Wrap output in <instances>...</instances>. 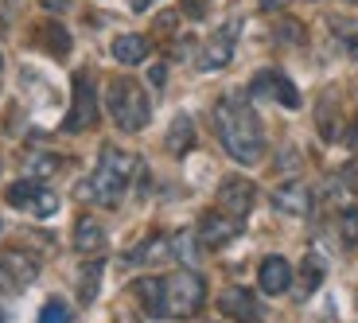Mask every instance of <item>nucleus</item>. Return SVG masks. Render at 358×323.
<instances>
[{"instance_id":"10","label":"nucleus","mask_w":358,"mask_h":323,"mask_svg":"<svg viewBox=\"0 0 358 323\" xmlns=\"http://www.w3.org/2000/svg\"><path fill=\"white\" fill-rule=\"evenodd\" d=\"M238 31H242V20H230L215 31V36L206 39L203 55H199V71H218L234 59V43H238Z\"/></svg>"},{"instance_id":"4","label":"nucleus","mask_w":358,"mask_h":323,"mask_svg":"<svg viewBox=\"0 0 358 323\" xmlns=\"http://www.w3.org/2000/svg\"><path fill=\"white\" fill-rule=\"evenodd\" d=\"M106 109L113 117V125L121 133H141L148 121H152V106H148V94L141 90V82L133 78H113L106 86Z\"/></svg>"},{"instance_id":"13","label":"nucleus","mask_w":358,"mask_h":323,"mask_svg":"<svg viewBox=\"0 0 358 323\" xmlns=\"http://www.w3.org/2000/svg\"><path fill=\"white\" fill-rule=\"evenodd\" d=\"M273 207L285 210V215H296V218L312 215V187H308L304 180H288V183H280V187L273 191Z\"/></svg>"},{"instance_id":"27","label":"nucleus","mask_w":358,"mask_h":323,"mask_svg":"<svg viewBox=\"0 0 358 323\" xmlns=\"http://www.w3.org/2000/svg\"><path fill=\"white\" fill-rule=\"evenodd\" d=\"M339 234L347 245H358V207H347L339 215Z\"/></svg>"},{"instance_id":"21","label":"nucleus","mask_w":358,"mask_h":323,"mask_svg":"<svg viewBox=\"0 0 358 323\" xmlns=\"http://www.w3.org/2000/svg\"><path fill=\"white\" fill-rule=\"evenodd\" d=\"M101 269H106V265H101L98 257L90 261V265H82V280H78V300L82 304H94V296H98V285H101Z\"/></svg>"},{"instance_id":"38","label":"nucleus","mask_w":358,"mask_h":323,"mask_svg":"<svg viewBox=\"0 0 358 323\" xmlns=\"http://www.w3.org/2000/svg\"><path fill=\"white\" fill-rule=\"evenodd\" d=\"M0 323H4V315H0Z\"/></svg>"},{"instance_id":"22","label":"nucleus","mask_w":358,"mask_h":323,"mask_svg":"<svg viewBox=\"0 0 358 323\" xmlns=\"http://www.w3.org/2000/svg\"><path fill=\"white\" fill-rule=\"evenodd\" d=\"M133 292L141 296V308H144V312L160 320V277H144V280H136Z\"/></svg>"},{"instance_id":"28","label":"nucleus","mask_w":358,"mask_h":323,"mask_svg":"<svg viewBox=\"0 0 358 323\" xmlns=\"http://www.w3.org/2000/svg\"><path fill=\"white\" fill-rule=\"evenodd\" d=\"M39 323H71V308H66L63 300H51V304H43V312H39Z\"/></svg>"},{"instance_id":"33","label":"nucleus","mask_w":358,"mask_h":323,"mask_svg":"<svg viewBox=\"0 0 358 323\" xmlns=\"http://www.w3.org/2000/svg\"><path fill=\"white\" fill-rule=\"evenodd\" d=\"M347 141H350V148H355V152H358V117H355V125H350Z\"/></svg>"},{"instance_id":"12","label":"nucleus","mask_w":358,"mask_h":323,"mask_svg":"<svg viewBox=\"0 0 358 323\" xmlns=\"http://www.w3.org/2000/svg\"><path fill=\"white\" fill-rule=\"evenodd\" d=\"M253 203H257V191H253L250 180H242V175H230V180L218 187V210H226V215L234 218H250Z\"/></svg>"},{"instance_id":"19","label":"nucleus","mask_w":358,"mask_h":323,"mask_svg":"<svg viewBox=\"0 0 358 323\" xmlns=\"http://www.w3.org/2000/svg\"><path fill=\"white\" fill-rule=\"evenodd\" d=\"M171 257V238H148L144 245L125 253L129 265H156V261H168Z\"/></svg>"},{"instance_id":"29","label":"nucleus","mask_w":358,"mask_h":323,"mask_svg":"<svg viewBox=\"0 0 358 323\" xmlns=\"http://www.w3.org/2000/svg\"><path fill=\"white\" fill-rule=\"evenodd\" d=\"M24 168H27V175H47V171L59 168V160H55V156H31Z\"/></svg>"},{"instance_id":"9","label":"nucleus","mask_w":358,"mask_h":323,"mask_svg":"<svg viewBox=\"0 0 358 323\" xmlns=\"http://www.w3.org/2000/svg\"><path fill=\"white\" fill-rule=\"evenodd\" d=\"M250 98H257V101L273 98V101H280L285 109H296V106H300V90H296V86H292V82H288L280 71H257V74H253Z\"/></svg>"},{"instance_id":"11","label":"nucleus","mask_w":358,"mask_h":323,"mask_svg":"<svg viewBox=\"0 0 358 323\" xmlns=\"http://www.w3.org/2000/svg\"><path fill=\"white\" fill-rule=\"evenodd\" d=\"M218 312L234 323H265V308L250 288H226L218 296Z\"/></svg>"},{"instance_id":"25","label":"nucleus","mask_w":358,"mask_h":323,"mask_svg":"<svg viewBox=\"0 0 358 323\" xmlns=\"http://www.w3.org/2000/svg\"><path fill=\"white\" fill-rule=\"evenodd\" d=\"M320 133H323V141H339V113H335V94H327V101H320Z\"/></svg>"},{"instance_id":"23","label":"nucleus","mask_w":358,"mask_h":323,"mask_svg":"<svg viewBox=\"0 0 358 323\" xmlns=\"http://www.w3.org/2000/svg\"><path fill=\"white\" fill-rule=\"evenodd\" d=\"M331 31H335V39L343 43V51L358 59V20H350V16H331Z\"/></svg>"},{"instance_id":"20","label":"nucleus","mask_w":358,"mask_h":323,"mask_svg":"<svg viewBox=\"0 0 358 323\" xmlns=\"http://www.w3.org/2000/svg\"><path fill=\"white\" fill-rule=\"evenodd\" d=\"M323 273H327L323 257H320V253H308L304 265H300V280H304V285H300V296H312L315 288L323 285Z\"/></svg>"},{"instance_id":"32","label":"nucleus","mask_w":358,"mask_h":323,"mask_svg":"<svg viewBox=\"0 0 358 323\" xmlns=\"http://www.w3.org/2000/svg\"><path fill=\"white\" fill-rule=\"evenodd\" d=\"M39 4H43L47 12H66L71 8V0H39Z\"/></svg>"},{"instance_id":"16","label":"nucleus","mask_w":358,"mask_h":323,"mask_svg":"<svg viewBox=\"0 0 358 323\" xmlns=\"http://www.w3.org/2000/svg\"><path fill=\"white\" fill-rule=\"evenodd\" d=\"M36 43L47 55H55V59H66V51H71V31L63 27V20H43L36 27Z\"/></svg>"},{"instance_id":"15","label":"nucleus","mask_w":358,"mask_h":323,"mask_svg":"<svg viewBox=\"0 0 358 323\" xmlns=\"http://www.w3.org/2000/svg\"><path fill=\"white\" fill-rule=\"evenodd\" d=\"M74 250H78L82 257H101V253H106V226H101L98 218L82 215L78 222H74Z\"/></svg>"},{"instance_id":"39","label":"nucleus","mask_w":358,"mask_h":323,"mask_svg":"<svg viewBox=\"0 0 358 323\" xmlns=\"http://www.w3.org/2000/svg\"><path fill=\"white\" fill-rule=\"evenodd\" d=\"M355 4H358V0H355Z\"/></svg>"},{"instance_id":"30","label":"nucleus","mask_w":358,"mask_h":323,"mask_svg":"<svg viewBox=\"0 0 358 323\" xmlns=\"http://www.w3.org/2000/svg\"><path fill=\"white\" fill-rule=\"evenodd\" d=\"M183 12H187L191 20H203L206 16V0H183Z\"/></svg>"},{"instance_id":"31","label":"nucleus","mask_w":358,"mask_h":323,"mask_svg":"<svg viewBox=\"0 0 358 323\" xmlns=\"http://www.w3.org/2000/svg\"><path fill=\"white\" fill-rule=\"evenodd\" d=\"M164 78H168V66H164V63H156L152 71H148V82H152L156 90H164Z\"/></svg>"},{"instance_id":"17","label":"nucleus","mask_w":358,"mask_h":323,"mask_svg":"<svg viewBox=\"0 0 358 323\" xmlns=\"http://www.w3.org/2000/svg\"><path fill=\"white\" fill-rule=\"evenodd\" d=\"M148 51H152V43H148V36H136V31H129V36H117L113 39V59L125 66H136L148 59Z\"/></svg>"},{"instance_id":"2","label":"nucleus","mask_w":358,"mask_h":323,"mask_svg":"<svg viewBox=\"0 0 358 323\" xmlns=\"http://www.w3.org/2000/svg\"><path fill=\"white\" fill-rule=\"evenodd\" d=\"M141 168H144V164L136 160V156H129V152H121V148H113V144H109V148H101L98 168H94L90 183L82 187V195L94 199L98 207H117V203L125 199L129 183H133V175Z\"/></svg>"},{"instance_id":"34","label":"nucleus","mask_w":358,"mask_h":323,"mask_svg":"<svg viewBox=\"0 0 358 323\" xmlns=\"http://www.w3.org/2000/svg\"><path fill=\"white\" fill-rule=\"evenodd\" d=\"M156 0H133V12H144V8H152Z\"/></svg>"},{"instance_id":"35","label":"nucleus","mask_w":358,"mask_h":323,"mask_svg":"<svg viewBox=\"0 0 358 323\" xmlns=\"http://www.w3.org/2000/svg\"><path fill=\"white\" fill-rule=\"evenodd\" d=\"M285 0H261V8H280Z\"/></svg>"},{"instance_id":"3","label":"nucleus","mask_w":358,"mask_h":323,"mask_svg":"<svg viewBox=\"0 0 358 323\" xmlns=\"http://www.w3.org/2000/svg\"><path fill=\"white\" fill-rule=\"evenodd\" d=\"M206 304V280L195 269L160 277V320H191Z\"/></svg>"},{"instance_id":"24","label":"nucleus","mask_w":358,"mask_h":323,"mask_svg":"<svg viewBox=\"0 0 358 323\" xmlns=\"http://www.w3.org/2000/svg\"><path fill=\"white\" fill-rule=\"evenodd\" d=\"M171 257L176 261H183V265H187V269H195V261H199V238L195 234H176V238H171Z\"/></svg>"},{"instance_id":"18","label":"nucleus","mask_w":358,"mask_h":323,"mask_svg":"<svg viewBox=\"0 0 358 323\" xmlns=\"http://www.w3.org/2000/svg\"><path fill=\"white\" fill-rule=\"evenodd\" d=\"M164 144H168L171 156H187L191 148H195V121H191L187 113H179L176 121H171L168 136H164Z\"/></svg>"},{"instance_id":"7","label":"nucleus","mask_w":358,"mask_h":323,"mask_svg":"<svg viewBox=\"0 0 358 323\" xmlns=\"http://www.w3.org/2000/svg\"><path fill=\"white\" fill-rule=\"evenodd\" d=\"M242 218H234V215H226V210H206L203 215V222H199V245H203V250H226V245L234 242V238H238V234H242Z\"/></svg>"},{"instance_id":"26","label":"nucleus","mask_w":358,"mask_h":323,"mask_svg":"<svg viewBox=\"0 0 358 323\" xmlns=\"http://www.w3.org/2000/svg\"><path fill=\"white\" fill-rule=\"evenodd\" d=\"M273 31H277V39H280V43H296V47H300V43H304V39H308V31H304V24H296V20H277V27H273Z\"/></svg>"},{"instance_id":"14","label":"nucleus","mask_w":358,"mask_h":323,"mask_svg":"<svg viewBox=\"0 0 358 323\" xmlns=\"http://www.w3.org/2000/svg\"><path fill=\"white\" fill-rule=\"evenodd\" d=\"M292 265H288L285 257H277V253H273V257H265L261 261V269H257V280H261V292H265V296H280V292H288V288H292Z\"/></svg>"},{"instance_id":"37","label":"nucleus","mask_w":358,"mask_h":323,"mask_svg":"<svg viewBox=\"0 0 358 323\" xmlns=\"http://www.w3.org/2000/svg\"><path fill=\"white\" fill-rule=\"evenodd\" d=\"M0 71H4V55H0Z\"/></svg>"},{"instance_id":"6","label":"nucleus","mask_w":358,"mask_h":323,"mask_svg":"<svg viewBox=\"0 0 358 323\" xmlns=\"http://www.w3.org/2000/svg\"><path fill=\"white\" fill-rule=\"evenodd\" d=\"M8 203L12 207H20V210H31L36 218H51L55 210H59V195H55L51 187H43L39 180H20V183H12L8 187Z\"/></svg>"},{"instance_id":"8","label":"nucleus","mask_w":358,"mask_h":323,"mask_svg":"<svg viewBox=\"0 0 358 323\" xmlns=\"http://www.w3.org/2000/svg\"><path fill=\"white\" fill-rule=\"evenodd\" d=\"M36 277H39L36 257H27V253H20V250L0 253V292H24Z\"/></svg>"},{"instance_id":"36","label":"nucleus","mask_w":358,"mask_h":323,"mask_svg":"<svg viewBox=\"0 0 358 323\" xmlns=\"http://www.w3.org/2000/svg\"><path fill=\"white\" fill-rule=\"evenodd\" d=\"M347 175H350V187L358 191V171H347Z\"/></svg>"},{"instance_id":"5","label":"nucleus","mask_w":358,"mask_h":323,"mask_svg":"<svg viewBox=\"0 0 358 323\" xmlns=\"http://www.w3.org/2000/svg\"><path fill=\"white\" fill-rule=\"evenodd\" d=\"M71 94L74 98H71V113H66V121H63V133H86V129H94V121H98V86H94L90 71L74 74Z\"/></svg>"},{"instance_id":"1","label":"nucleus","mask_w":358,"mask_h":323,"mask_svg":"<svg viewBox=\"0 0 358 323\" xmlns=\"http://www.w3.org/2000/svg\"><path fill=\"white\" fill-rule=\"evenodd\" d=\"M215 133H218V141H222L230 160L245 164V168L261 164V156H265V129H261V117L253 113V106L245 98H238V94L218 98Z\"/></svg>"}]
</instances>
